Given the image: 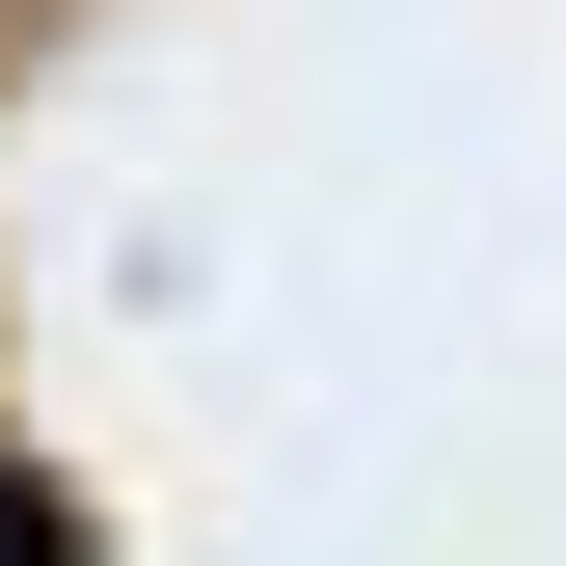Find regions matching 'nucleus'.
<instances>
[{
    "label": "nucleus",
    "instance_id": "obj_1",
    "mask_svg": "<svg viewBox=\"0 0 566 566\" xmlns=\"http://www.w3.org/2000/svg\"><path fill=\"white\" fill-rule=\"evenodd\" d=\"M0 566H54V513H28V485H0Z\"/></svg>",
    "mask_w": 566,
    "mask_h": 566
}]
</instances>
